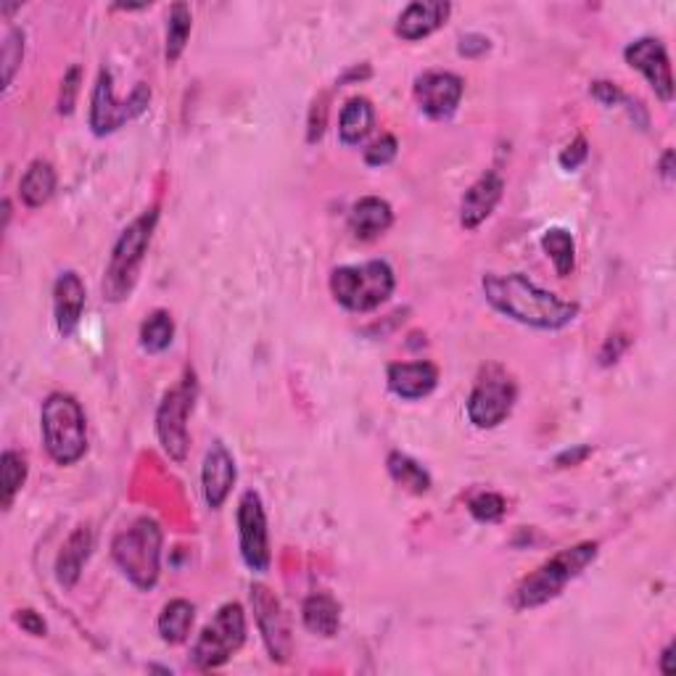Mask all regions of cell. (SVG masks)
Returning a JSON list of instances; mask_svg holds the SVG:
<instances>
[{
	"instance_id": "6da1fadb",
	"label": "cell",
	"mask_w": 676,
	"mask_h": 676,
	"mask_svg": "<svg viewBox=\"0 0 676 676\" xmlns=\"http://www.w3.org/2000/svg\"><path fill=\"white\" fill-rule=\"evenodd\" d=\"M481 289H484L486 302L499 315L521 322V326L537 328V331H563L578 318L576 302L560 298L521 272H510V276L486 272Z\"/></svg>"
},
{
	"instance_id": "7a4b0ae2",
	"label": "cell",
	"mask_w": 676,
	"mask_h": 676,
	"mask_svg": "<svg viewBox=\"0 0 676 676\" xmlns=\"http://www.w3.org/2000/svg\"><path fill=\"white\" fill-rule=\"evenodd\" d=\"M597 552H600L597 541H578L574 547L560 550L558 556L545 560L534 574L521 578V584L513 589V597H510V605L515 611H532V608L547 605V602L563 595V589L595 563Z\"/></svg>"
},
{
	"instance_id": "3957f363",
	"label": "cell",
	"mask_w": 676,
	"mask_h": 676,
	"mask_svg": "<svg viewBox=\"0 0 676 676\" xmlns=\"http://www.w3.org/2000/svg\"><path fill=\"white\" fill-rule=\"evenodd\" d=\"M156 222H160V206H151L122 230L112 248V257H109L106 276H103V298H109V302L130 298L138 283L140 267H143L145 254H149L151 239H154Z\"/></svg>"
},
{
	"instance_id": "277c9868",
	"label": "cell",
	"mask_w": 676,
	"mask_h": 676,
	"mask_svg": "<svg viewBox=\"0 0 676 676\" xmlns=\"http://www.w3.org/2000/svg\"><path fill=\"white\" fill-rule=\"evenodd\" d=\"M42 444L59 465H75L88 452V423L80 401L69 394H51L40 410Z\"/></svg>"
},
{
	"instance_id": "5b68a950",
	"label": "cell",
	"mask_w": 676,
	"mask_h": 676,
	"mask_svg": "<svg viewBox=\"0 0 676 676\" xmlns=\"http://www.w3.org/2000/svg\"><path fill=\"white\" fill-rule=\"evenodd\" d=\"M397 276L383 259L344 265L331 272V294L349 313H373L392 298Z\"/></svg>"
},
{
	"instance_id": "8992f818",
	"label": "cell",
	"mask_w": 676,
	"mask_h": 676,
	"mask_svg": "<svg viewBox=\"0 0 676 676\" xmlns=\"http://www.w3.org/2000/svg\"><path fill=\"white\" fill-rule=\"evenodd\" d=\"M162 526L154 518H138L112 541V558L138 589H154L162 571Z\"/></svg>"
},
{
	"instance_id": "52a82bcc",
	"label": "cell",
	"mask_w": 676,
	"mask_h": 676,
	"mask_svg": "<svg viewBox=\"0 0 676 676\" xmlns=\"http://www.w3.org/2000/svg\"><path fill=\"white\" fill-rule=\"evenodd\" d=\"M246 642V613L239 602H228L215 613V618L201 629L191 650V663L199 672L225 666Z\"/></svg>"
},
{
	"instance_id": "ba28073f",
	"label": "cell",
	"mask_w": 676,
	"mask_h": 676,
	"mask_svg": "<svg viewBox=\"0 0 676 676\" xmlns=\"http://www.w3.org/2000/svg\"><path fill=\"white\" fill-rule=\"evenodd\" d=\"M196 375L188 370L178 386L164 394L160 410H156V436H160L167 458L175 462H186L188 458V447H191L188 418H191L193 405H196Z\"/></svg>"
},
{
	"instance_id": "9c48e42d",
	"label": "cell",
	"mask_w": 676,
	"mask_h": 676,
	"mask_svg": "<svg viewBox=\"0 0 676 676\" xmlns=\"http://www.w3.org/2000/svg\"><path fill=\"white\" fill-rule=\"evenodd\" d=\"M515 399L518 386L508 375V370L499 368V365H489V368L481 370L476 386L468 397V420L481 431L497 429L513 412Z\"/></svg>"
},
{
	"instance_id": "30bf717a",
	"label": "cell",
	"mask_w": 676,
	"mask_h": 676,
	"mask_svg": "<svg viewBox=\"0 0 676 676\" xmlns=\"http://www.w3.org/2000/svg\"><path fill=\"white\" fill-rule=\"evenodd\" d=\"M149 101L151 88L145 82H138L127 101H117L112 88V75H109V69H101L93 88V99H90V130L99 138L112 136L130 119L140 117L149 109Z\"/></svg>"
},
{
	"instance_id": "8fae6325",
	"label": "cell",
	"mask_w": 676,
	"mask_h": 676,
	"mask_svg": "<svg viewBox=\"0 0 676 676\" xmlns=\"http://www.w3.org/2000/svg\"><path fill=\"white\" fill-rule=\"evenodd\" d=\"M235 521H239V547L243 563L254 574H267L272 563L270 532H267L265 505H262V497L257 492H243Z\"/></svg>"
},
{
	"instance_id": "7c38bea8",
	"label": "cell",
	"mask_w": 676,
	"mask_h": 676,
	"mask_svg": "<svg viewBox=\"0 0 676 676\" xmlns=\"http://www.w3.org/2000/svg\"><path fill=\"white\" fill-rule=\"evenodd\" d=\"M252 608L259 626V635L265 639L267 653H270L276 663H289L291 655H294V637H291L289 616H285L276 592L267 589L265 584H254Z\"/></svg>"
},
{
	"instance_id": "4fadbf2b",
	"label": "cell",
	"mask_w": 676,
	"mask_h": 676,
	"mask_svg": "<svg viewBox=\"0 0 676 676\" xmlns=\"http://www.w3.org/2000/svg\"><path fill=\"white\" fill-rule=\"evenodd\" d=\"M624 59L632 69L648 80L653 93L663 103L674 101V75L672 64H668L666 46L658 38H639L624 48Z\"/></svg>"
},
{
	"instance_id": "5bb4252c",
	"label": "cell",
	"mask_w": 676,
	"mask_h": 676,
	"mask_svg": "<svg viewBox=\"0 0 676 676\" xmlns=\"http://www.w3.org/2000/svg\"><path fill=\"white\" fill-rule=\"evenodd\" d=\"M465 80L455 72H425L416 80V99L425 117L449 119L458 112Z\"/></svg>"
},
{
	"instance_id": "9a60e30c",
	"label": "cell",
	"mask_w": 676,
	"mask_h": 676,
	"mask_svg": "<svg viewBox=\"0 0 676 676\" xmlns=\"http://www.w3.org/2000/svg\"><path fill=\"white\" fill-rule=\"evenodd\" d=\"M235 479H239V471H235L233 455L222 442H215L201 465V486H204V499L212 510H219L228 502Z\"/></svg>"
},
{
	"instance_id": "2e32d148",
	"label": "cell",
	"mask_w": 676,
	"mask_h": 676,
	"mask_svg": "<svg viewBox=\"0 0 676 676\" xmlns=\"http://www.w3.org/2000/svg\"><path fill=\"white\" fill-rule=\"evenodd\" d=\"M388 392L405 401H418L429 397L438 386V368L434 362H394L386 370Z\"/></svg>"
},
{
	"instance_id": "e0dca14e",
	"label": "cell",
	"mask_w": 676,
	"mask_h": 676,
	"mask_svg": "<svg viewBox=\"0 0 676 676\" xmlns=\"http://www.w3.org/2000/svg\"><path fill=\"white\" fill-rule=\"evenodd\" d=\"M505 193V180L497 173H486L473 182L465 191V196L460 201V225L465 230H476L486 219L492 217V212L497 209V204L502 201Z\"/></svg>"
},
{
	"instance_id": "ac0fdd59",
	"label": "cell",
	"mask_w": 676,
	"mask_h": 676,
	"mask_svg": "<svg viewBox=\"0 0 676 676\" xmlns=\"http://www.w3.org/2000/svg\"><path fill=\"white\" fill-rule=\"evenodd\" d=\"M85 283L75 270L61 272L56 285H53V315H56V328L64 339L75 336L77 326L82 320L85 309Z\"/></svg>"
},
{
	"instance_id": "d6986e66",
	"label": "cell",
	"mask_w": 676,
	"mask_h": 676,
	"mask_svg": "<svg viewBox=\"0 0 676 676\" xmlns=\"http://www.w3.org/2000/svg\"><path fill=\"white\" fill-rule=\"evenodd\" d=\"M449 14H452V5L444 0H416L399 14L397 35L407 42L423 40L434 35L438 27H444Z\"/></svg>"
},
{
	"instance_id": "ffe728a7",
	"label": "cell",
	"mask_w": 676,
	"mask_h": 676,
	"mask_svg": "<svg viewBox=\"0 0 676 676\" xmlns=\"http://www.w3.org/2000/svg\"><path fill=\"white\" fill-rule=\"evenodd\" d=\"M394 222V209L388 201L379 196H365L355 201L349 212V230L359 241H373L386 233Z\"/></svg>"
},
{
	"instance_id": "44dd1931",
	"label": "cell",
	"mask_w": 676,
	"mask_h": 676,
	"mask_svg": "<svg viewBox=\"0 0 676 676\" xmlns=\"http://www.w3.org/2000/svg\"><path fill=\"white\" fill-rule=\"evenodd\" d=\"M90 550H93V532H90L88 526H77L75 532H72V537L66 539V545L61 547L56 558V576L61 587L72 589L80 582V574L85 563H88Z\"/></svg>"
},
{
	"instance_id": "7402d4cb",
	"label": "cell",
	"mask_w": 676,
	"mask_h": 676,
	"mask_svg": "<svg viewBox=\"0 0 676 676\" xmlns=\"http://www.w3.org/2000/svg\"><path fill=\"white\" fill-rule=\"evenodd\" d=\"M302 621L313 635L318 637H336L341 626V605L333 595L313 592L302 605Z\"/></svg>"
},
{
	"instance_id": "603a6c76",
	"label": "cell",
	"mask_w": 676,
	"mask_h": 676,
	"mask_svg": "<svg viewBox=\"0 0 676 676\" xmlns=\"http://www.w3.org/2000/svg\"><path fill=\"white\" fill-rule=\"evenodd\" d=\"M375 125V109L373 103L362 95H355L344 103L339 117V138L344 145H359L370 136Z\"/></svg>"
},
{
	"instance_id": "cb8c5ba5",
	"label": "cell",
	"mask_w": 676,
	"mask_h": 676,
	"mask_svg": "<svg viewBox=\"0 0 676 676\" xmlns=\"http://www.w3.org/2000/svg\"><path fill=\"white\" fill-rule=\"evenodd\" d=\"M56 193V169L48 162H33L20 182V196L29 209H40Z\"/></svg>"
},
{
	"instance_id": "d4e9b609",
	"label": "cell",
	"mask_w": 676,
	"mask_h": 676,
	"mask_svg": "<svg viewBox=\"0 0 676 676\" xmlns=\"http://www.w3.org/2000/svg\"><path fill=\"white\" fill-rule=\"evenodd\" d=\"M193 621H196V608L188 600H173L162 608L160 613V637L167 645H180L186 642L188 635L193 629Z\"/></svg>"
},
{
	"instance_id": "484cf974",
	"label": "cell",
	"mask_w": 676,
	"mask_h": 676,
	"mask_svg": "<svg viewBox=\"0 0 676 676\" xmlns=\"http://www.w3.org/2000/svg\"><path fill=\"white\" fill-rule=\"evenodd\" d=\"M386 471L397 486H401L410 495H429L431 489V473L420 465L418 460H412L405 452H392L386 458Z\"/></svg>"
},
{
	"instance_id": "4316f807",
	"label": "cell",
	"mask_w": 676,
	"mask_h": 676,
	"mask_svg": "<svg viewBox=\"0 0 676 676\" xmlns=\"http://www.w3.org/2000/svg\"><path fill=\"white\" fill-rule=\"evenodd\" d=\"M541 248L556 265L558 278H569L576 265V241L565 228H547L541 233Z\"/></svg>"
},
{
	"instance_id": "83f0119b",
	"label": "cell",
	"mask_w": 676,
	"mask_h": 676,
	"mask_svg": "<svg viewBox=\"0 0 676 676\" xmlns=\"http://www.w3.org/2000/svg\"><path fill=\"white\" fill-rule=\"evenodd\" d=\"M173 339H175V320L167 309H156V313H151L143 326H140V346H143V352H149V355H162V352H167L169 346H173Z\"/></svg>"
},
{
	"instance_id": "f1b7e54d",
	"label": "cell",
	"mask_w": 676,
	"mask_h": 676,
	"mask_svg": "<svg viewBox=\"0 0 676 676\" xmlns=\"http://www.w3.org/2000/svg\"><path fill=\"white\" fill-rule=\"evenodd\" d=\"M191 29H193L191 9H188L186 3H175L167 16V48H164L167 64H175V61L182 56L188 38H191Z\"/></svg>"
},
{
	"instance_id": "f546056e",
	"label": "cell",
	"mask_w": 676,
	"mask_h": 676,
	"mask_svg": "<svg viewBox=\"0 0 676 676\" xmlns=\"http://www.w3.org/2000/svg\"><path fill=\"white\" fill-rule=\"evenodd\" d=\"M27 458L14 449H5L3 458H0V484H3V508L9 510L14 505V497L20 495V489L27 481Z\"/></svg>"
},
{
	"instance_id": "4dcf8cb0",
	"label": "cell",
	"mask_w": 676,
	"mask_h": 676,
	"mask_svg": "<svg viewBox=\"0 0 676 676\" xmlns=\"http://www.w3.org/2000/svg\"><path fill=\"white\" fill-rule=\"evenodd\" d=\"M468 510L471 515L476 518L479 523H497L502 521V515L508 513V502H505L502 495L497 492H481L468 502Z\"/></svg>"
},
{
	"instance_id": "1f68e13d",
	"label": "cell",
	"mask_w": 676,
	"mask_h": 676,
	"mask_svg": "<svg viewBox=\"0 0 676 676\" xmlns=\"http://www.w3.org/2000/svg\"><path fill=\"white\" fill-rule=\"evenodd\" d=\"M3 88H11V82H14L16 77V69L22 66V59H24V33L22 29H9V35H5V42H3Z\"/></svg>"
},
{
	"instance_id": "d6a6232c",
	"label": "cell",
	"mask_w": 676,
	"mask_h": 676,
	"mask_svg": "<svg viewBox=\"0 0 676 676\" xmlns=\"http://www.w3.org/2000/svg\"><path fill=\"white\" fill-rule=\"evenodd\" d=\"M397 154H399L397 138L381 136L375 143H370L368 149H365V164H368V167H386V164L397 160Z\"/></svg>"
},
{
	"instance_id": "836d02e7",
	"label": "cell",
	"mask_w": 676,
	"mask_h": 676,
	"mask_svg": "<svg viewBox=\"0 0 676 676\" xmlns=\"http://www.w3.org/2000/svg\"><path fill=\"white\" fill-rule=\"evenodd\" d=\"M80 82H82V69L80 66H69V72L61 80L59 90V114H72L75 112L77 93H80Z\"/></svg>"
},
{
	"instance_id": "e575fe53",
	"label": "cell",
	"mask_w": 676,
	"mask_h": 676,
	"mask_svg": "<svg viewBox=\"0 0 676 676\" xmlns=\"http://www.w3.org/2000/svg\"><path fill=\"white\" fill-rule=\"evenodd\" d=\"M587 156H589L587 138L578 136V138H574V143H569L563 151H560L558 162H560V167L565 169V173H576V169L582 167L584 162H587Z\"/></svg>"
},
{
	"instance_id": "d590c367",
	"label": "cell",
	"mask_w": 676,
	"mask_h": 676,
	"mask_svg": "<svg viewBox=\"0 0 676 676\" xmlns=\"http://www.w3.org/2000/svg\"><path fill=\"white\" fill-rule=\"evenodd\" d=\"M326 122H328V106L326 99L315 101L313 109H309V122H307V143H318L326 132Z\"/></svg>"
},
{
	"instance_id": "8d00e7d4",
	"label": "cell",
	"mask_w": 676,
	"mask_h": 676,
	"mask_svg": "<svg viewBox=\"0 0 676 676\" xmlns=\"http://www.w3.org/2000/svg\"><path fill=\"white\" fill-rule=\"evenodd\" d=\"M489 48H492V40L486 38V35L468 33L460 38L458 51H460V56H465V59H479V56H484V53H489Z\"/></svg>"
},
{
	"instance_id": "74e56055",
	"label": "cell",
	"mask_w": 676,
	"mask_h": 676,
	"mask_svg": "<svg viewBox=\"0 0 676 676\" xmlns=\"http://www.w3.org/2000/svg\"><path fill=\"white\" fill-rule=\"evenodd\" d=\"M592 95H595V101H600L602 106H618V103H626L629 99H626L624 93H621V88L618 85H613V82H608V80H597V82H592Z\"/></svg>"
},
{
	"instance_id": "f35d334b",
	"label": "cell",
	"mask_w": 676,
	"mask_h": 676,
	"mask_svg": "<svg viewBox=\"0 0 676 676\" xmlns=\"http://www.w3.org/2000/svg\"><path fill=\"white\" fill-rule=\"evenodd\" d=\"M626 349H629V339H626L624 333H616V336L605 339V344H602V349H600V365H602V368H608V365L618 362L621 355H624Z\"/></svg>"
},
{
	"instance_id": "ab89813d",
	"label": "cell",
	"mask_w": 676,
	"mask_h": 676,
	"mask_svg": "<svg viewBox=\"0 0 676 676\" xmlns=\"http://www.w3.org/2000/svg\"><path fill=\"white\" fill-rule=\"evenodd\" d=\"M14 621L22 626V632H27V635L46 637V632H48L46 621H42L40 613L33 611V608H24V611H16Z\"/></svg>"
},
{
	"instance_id": "60d3db41",
	"label": "cell",
	"mask_w": 676,
	"mask_h": 676,
	"mask_svg": "<svg viewBox=\"0 0 676 676\" xmlns=\"http://www.w3.org/2000/svg\"><path fill=\"white\" fill-rule=\"evenodd\" d=\"M589 455H592V447H587V444H582V447L576 449H565V452H560L556 458V465L558 468H571V465H578L582 460H587Z\"/></svg>"
},
{
	"instance_id": "b9f144b4",
	"label": "cell",
	"mask_w": 676,
	"mask_h": 676,
	"mask_svg": "<svg viewBox=\"0 0 676 676\" xmlns=\"http://www.w3.org/2000/svg\"><path fill=\"white\" fill-rule=\"evenodd\" d=\"M674 650H676V645H674V642H668V645H666V650H663V653H661V674L672 676V674L676 672V666H674Z\"/></svg>"
},
{
	"instance_id": "7bdbcfd3",
	"label": "cell",
	"mask_w": 676,
	"mask_h": 676,
	"mask_svg": "<svg viewBox=\"0 0 676 676\" xmlns=\"http://www.w3.org/2000/svg\"><path fill=\"white\" fill-rule=\"evenodd\" d=\"M661 175H663V180H668V182L674 180V151H672V149H668L666 154H663V160H661Z\"/></svg>"
}]
</instances>
